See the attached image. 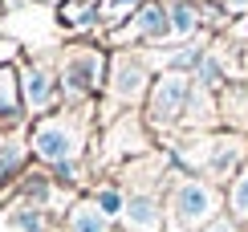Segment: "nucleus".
<instances>
[{
	"mask_svg": "<svg viewBox=\"0 0 248 232\" xmlns=\"http://www.w3.org/2000/svg\"><path fill=\"white\" fill-rule=\"evenodd\" d=\"M98 78H102V53H94V49H74L65 57V66H61V86L69 94L94 90Z\"/></svg>",
	"mask_w": 248,
	"mask_h": 232,
	"instance_id": "20e7f679",
	"label": "nucleus"
},
{
	"mask_svg": "<svg viewBox=\"0 0 248 232\" xmlns=\"http://www.w3.org/2000/svg\"><path fill=\"white\" fill-rule=\"evenodd\" d=\"M49 4H57V0H49Z\"/></svg>",
	"mask_w": 248,
	"mask_h": 232,
	"instance_id": "f3484780",
	"label": "nucleus"
},
{
	"mask_svg": "<svg viewBox=\"0 0 248 232\" xmlns=\"http://www.w3.org/2000/svg\"><path fill=\"white\" fill-rule=\"evenodd\" d=\"M167 17H171V13H167L163 4H147V8H139L134 29H126V33H118V37H171L175 25H171Z\"/></svg>",
	"mask_w": 248,
	"mask_h": 232,
	"instance_id": "0eeeda50",
	"label": "nucleus"
},
{
	"mask_svg": "<svg viewBox=\"0 0 248 232\" xmlns=\"http://www.w3.org/2000/svg\"><path fill=\"white\" fill-rule=\"evenodd\" d=\"M183 102H187V78L179 69H167L163 78H155V86H151V118L155 122H175L183 114Z\"/></svg>",
	"mask_w": 248,
	"mask_h": 232,
	"instance_id": "7ed1b4c3",
	"label": "nucleus"
},
{
	"mask_svg": "<svg viewBox=\"0 0 248 232\" xmlns=\"http://www.w3.org/2000/svg\"><path fill=\"white\" fill-rule=\"evenodd\" d=\"M134 4H139V0H106L102 13H106V20H118V17L126 13V8H134Z\"/></svg>",
	"mask_w": 248,
	"mask_h": 232,
	"instance_id": "ddd939ff",
	"label": "nucleus"
},
{
	"mask_svg": "<svg viewBox=\"0 0 248 232\" xmlns=\"http://www.w3.org/2000/svg\"><path fill=\"white\" fill-rule=\"evenodd\" d=\"M20 90H25V106L33 110V114L49 110V106H53V98H57L53 78H49L41 66H29V69H25V82H20Z\"/></svg>",
	"mask_w": 248,
	"mask_h": 232,
	"instance_id": "39448f33",
	"label": "nucleus"
},
{
	"mask_svg": "<svg viewBox=\"0 0 248 232\" xmlns=\"http://www.w3.org/2000/svg\"><path fill=\"white\" fill-rule=\"evenodd\" d=\"M118 204H122L118 192H98V208L102 212H118Z\"/></svg>",
	"mask_w": 248,
	"mask_h": 232,
	"instance_id": "2eb2a0df",
	"label": "nucleus"
},
{
	"mask_svg": "<svg viewBox=\"0 0 248 232\" xmlns=\"http://www.w3.org/2000/svg\"><path fill=\"white\" fill-rule=\"evenodd\" d=\"M171 212L183 228H200L208 224L212 212H216V192L203 179H187V183L175 187V199H171Z\"/></svg>",
	"mask_w": 248,
	"mask_h": 232,
	"instance_id": "f03ea898",
	"label": "nucleus"
},
{
	"mask_svg": "<svg viewBox=\"0 0 248 232\" xmlns=\"http://www.w3.org/2000/svg\"><path fill=\"white\" fill-rule=\"evenodd\" d=\"M86 17H90V4H65L61 8V20H69V25H81Z\"/></svg>",
	"mask_w": 248,
	"mask_h": 232,
	"instance_id": "4468645a",
	"label": "nucleus"
},
{
	"mask_svg": "<svg viewBox=\"0 0 248 232\" xmlns=\"http://www.w3.org/2000/svg\"><path fill=\"white\" fill-rule=\"evenodd\" d=\"M126 224H130L134 232H159V224H163L159 204L147 199V196H134L130 204H126Z\"/></svg>",
	"mask_w": 248,
	"mask_h": 232,
	"instance_id": "6e6552de",
	"label": "nucleus"
},
{
	"mask_svg": "<svg viewBox=\"0 0 248 232\" xmlns=\"http://www.w3.org/2000/svg\"><path fill=\"white\" fill-rule=\"evenodd\" d=\"M33 151L49 163H65L81 151V131L65 118H41L33 131Z\"/></svg>",
	"mask_w": 248,
	"mask_h": 232,
	"instance_id": "f257e3e1",
	"label": "nucleus"
},
{
	"mask_svg": "<svg viewBox=\"0 0 248 232\" xmlns=\"http://www.w3.org/2000/svg\"><path fill=\"white\" fill-rule=\"evenodd\" d=\"M20 82L13 78V69H0V118H13L20 114Z\"/></svg>",
	"mask_w": 248,
	"mask_h": 232,
	"instance_id": "1a4fd4ad",
	"label": "nucleus"
},
{
	"mask_svg": "<svg viewBox=\"0 0 248 232\" xmlns=\"http://www.w3.org/2000/svg\"><path fill=\"white\" fill-rule=\"evenodd\" d=\"M232 212L240 220H248V167L236 175V183H232Z\"/></svg>",
	"mask_w": 248,
	"mask_h": 232,
	"instance_id": "f8f14e48",
	"label": "nucleus"
},
{
	"mask_svg": "<svg viewBox=\"0 0 248 232\" xmlns=\"http://www.w3.org/2000/svg\"><path fill=\"white\" fill-rule=\"evenodd\" d=\"M114 98H122V102H134L142 94V86H147V69H142V61H130V57H118L114 61Z\"/></svg>",
	"mask_w": 248,
	"mask_h": 232,
	"instance_id": "423d86ee",
	"label": "nucleus"
},
{
	"mask_svg": "<svg viewBox=\"0 0 248 232\" xmlns=\"http://www.w3.org/2000/svg\"><path fill=\"white\" fill-rule=\"evenodd\" d=\"M69 232H110L106 216L98 212V204H81L74 208V216H69Z\"/></svg>",
	"mask_w": 248,
	"mask_h": 232,
	"instance_id": "9d476101",
	"label": "nucleus"
},
{
	"mask_svg": "<svg viewBox=\"0 0 248 232\" xmlns=\"http://www.w3.org/2000/svg\"><path fill=\"white\" fill-rule=\"evenodd\" d=\"M212 232H236V228L228 224V220H220V224H212Z\"/></svg>",
	"mask_w": 248,
	"mask_h": 232,
	"instance_id": "dca6fc26",
	"label": "nucleus"
},
{
	"mask_svg": "<svg viewBox=\"0 0 248 232\" xmlns=\"http://www.w3.org/2000/svg\"><path fill=\"white\" fill-rule=\"evenodd\" d=\"M175 20H171V25H175V33H195V25H200V8H195V4H179V8H175V13H171Z\"/></svg>",
	"mask_w": 248,
	"mask_h": 232,
	"instance_id": "9b49d317",
	"label": "nucleus"
}]
</instances>
